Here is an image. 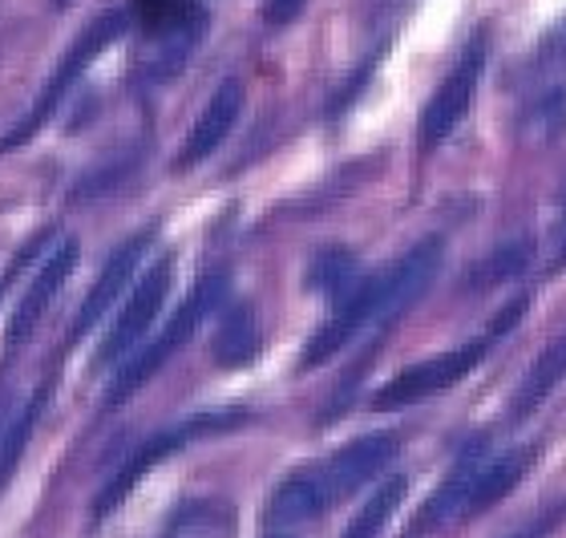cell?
<instances>
[{"label":"cell","mask_w":566,"mask_h":538,"mask_svg":"<svg viewBox=\"0 0 566 538\" xmlns=\"http://www.w3.org/2000/svg\"><path fill=\"white\" fill-rule=\"evenodd\" d=\"M401 442L397 433H365L348 442L344 449H336L332 457L316 462V466L300 469L292 478H283L275 486L272 503H268V523L275 527H292V523H312L319 518L328 506H336L340 498L356 494L365 482H373L380 469L397 457Z\"/></svg>","instance_id":"obj_1"},{"label":"cell","mask_w":566,"mask_h":538,"mask_svg":"<svg viewBox=\"0 0 566 538\" xmlns=\"http://www.w3.org/2000/svg\"><path fill=\"white\" fill-rule=\"evenodd\" d=\"M227 292V276L223 271H211V276H202L195 288H190V296L182 300V308H178L175 317H170V324H166V332L154 344H146L142 352H134L130 361L122 364V373L114 376V385H109V397H106V410H118V405H126V401L138 393V389H146V381H150L158 369H163L170 356H175L182 344H187L190 337H195V328L202 324V317L211 312L219 300H223Z\"/></svg>","instance_id":"obj_2"},{"label":"cell","mask_w":566,"mask_h":538,"mask_svg":"<svg viewBox=\"0 0 566 538\" xmlns=\"http://www.w3.org/2000/svg\"><path fill=\"white\" fill-rule=\"evenodd\" d=\"M122 33H126V12H102V17H94V21L85 24V33L73 41V49L61 58L57 73H53V77H49V85L41 90L36 106L29 110L21 122H17V130H12V134H4V138H0V154L17 151V146H24V142L33 138L36 130L53 117V110L61 106V97L70 94V85L85 73V65H90L97 53H106V49L114 45Z\"/></svg>","instance_id":"obj_3"},{"label":"cell","mask_w":566,"mask_h":538,"mask_svg":"<svg viewBox=\"0 0 566 538\" xmlns=\"http://www.w3.org/2000/svg\"><path fill=\"white\" fill-rule=\"evenodd\" d=\"M494 340L482 337V340H470V344H461L453 352H441V356H429L421 364H409L401 373L385 381V385L373 393V410L377 413H392V410H405V405H421V401L437 397V393H446L453 389L465 373H473L482 356L490 352Z\"/></svg>","instance_id":"obj_4"},{"label":"cell","mask_w":566,"mask_h":538,"mask_svg":"<svg viewBox=\"0 0 566 538\" xmlns=\"http://www.w3.org/2000/svg\"><path fill=\"white\" fill-rule=\"evenodd\" d=\"M482 70H485V41H473L461 61L449 70V77L437 85V94L429 97V106L421 110V151L429 154L433 146L458 130V122L465 117L470 110L473 94H478V82H482Z\"/></svg>","instance_id":"obj_5"},{"label":"cell","mask_w":566,"mask_h":538,"mask_svg":"<svg viewBox=\"0 0 566 538\" xmlns=\"http://www.w3.org/2000/svg\"><path fill=\"white\" fill-rule=\"evenodd\" d=\"M235 413H219V417H190L187 425H178V430H166L158 433V437H150V442L142 445V449H134V457L126 462V466L114 474V482H109L106 490L97 494V503H94V518H106L109 510H118L126 498H130V490L138 486L146 474H150L158 462H163L166 454H178L182 445L190 442V437H199V433H211V430H227V425H235L231 422Z\"/></svg>","instance_id":"obj_6"},{"label":"cell","mask_w":566,"mask_h":538,"mask_svg":"<svg viewBox=\"0 0 566 538\" xmlns=\"http://www.w3.org/2000/svg\"><path fill=\"white\" fill-rule=\"evenodd\" d=\"M170 276H175V263H170V259H158V263L142 276V283L134 288V296L126 300V308L118 312V320L109 324L106 340H102V349H97V364L122 361V356H126V352L146 337V328L154 324L166 292H170Z\"/></svg>","instance_id":"obj_7"},{"label":"cell","mask_w":566,"mask_h":538,"mask_svg":"<svg viewBox=\"0 0 566 538\" xmlns=\"http://www.w3.org/2000/svg\"><path fill=\"white\" fill-rule=\"evenodd\" d=\"M441 256H446V244H441L437 235H429V239H421L397 268L377 276V324L397 320L429 292V283H433L437 268H441Z\"/></svg>","instance_id":"obj_8"},{"label":"cell","mask_w":566,"mask_h":538,"mask_svg":"<svg viewBox=\"0 0 566 538\" xmlns=\"http://www.w3.org/2000/svg\"><path fill=\"white\" fill-rule=\"evenodd\" d=\"M77 268V239H65V244L53 251V256L41 263L36 280L29 283V292L21 296V304L9 320V337H4V352H17L24 340L33 337V328L41 324V317L49 312V304L57 300L61 283L70 280V271Z\"/></svg>","instance_id":"obj_9"},{"label":"cell","mask_w":566,"mask_h":538,"mask_svg":"<svg viewBox=\"0 0 566 538\" xmlns=\"http://www.w3.org/2000/svg\"><path fill=\"white\" fill-rule=\"evenodd\" d=\"M154 235H134V239H126V244L114 251V256L106 259V268H102V276L94 280V288L85 292L82 308H77V317H73V328H70V340L85 337L90 328L97 324V320L106 317V308L118 300L122 292H126V283H130L134 268H138V259L146 256V247H150Z\"/></svg>","instance_id":"obj_10"},{"label":"cell","mask_w":566,"mask_h":538,"mask_svg":"<svg viewBox=\"0 0 566 538\" xmlns=\"http://www.w3.org/2000/svg\"><path fill=\"white\" fill-rule=\"evenodd\" d=\"M239 110H243V85H239L235 77H227V82L211 94V102L202 106L199 122L190 126L187 146H182V154H178V170H190V166H199L202 158H211V154L223 146L227 134L235 130Z\"/></svg>","instance_id":"obj_11"},{"label":"cell","mask_w":566,"mask_h":538,"mask_svg":"<svg viewBox=\"0 0 566 538\" xmlns=\"http://www.w3.org/2000/svg\"><path fill=\"white\" fill-rule=\"evenodd\" d=\"M534 457H538L534 445H518V449H506V454H497L494 462H485V466L473 474L470 490H465V503H461L458 523H470V518L485 515L490 506L502 503V498H506V494L526 478V469L534 466Z\"/></svg>","instance_id":"obj_12"},{"label":"cell","mask_w":566,"mask_h":538,"mask_svg":"<svg viewBox=\"0 0 566 538\" xmlns=\"http://www.w3.org/2000/svg\"><path fill=\"white\" fill-rule=\"evenodd\" d=\"M485 466V454H478V449H470V454L461 457L458 466L449 469V478L437 486L429 498H424V506L413 515V523L405 527V538H421V535H433V530L449 527L453 518H461V503H465V490H470L473 474Z\"/></svg>","instance_id":"obj_13"},{"label":"cell","mask_w":566,"mask_h":538,"mask_svg":"<svg viewBox=\"0 0 566 538\" xmlns=\"http://www.w3.org/2000/svg\"><path fill=\"white\" fill-rule=\"evenodd\" d=\"M563 381H566V332L551 340V344L534 356L531 369H526L518 393H514V417H531Z\"/></svg>","instance_id":"obj_14"},{"label":"cell","mask_w":566,"mask_h":538,"mask_svg":"<svg viewBox=\"0 0 566 538\" xmlns=\"http://www.w3.org/2000/svg\"><path fill=\"white\" fill-rule=\"evenodd\" d=\"M260 349H263L260 320H255V312L248 304H235L211 340L214 361L223 364V369H243V364H251L260 356Z\"/></svg>","instance_id":"obj_15"},{"label":"cell","mask_w":566,"mask_h":538,"mask_svg":"<svg viewBox=\"0 0 566 538\" xmlns=\"http://www.w3.org/2000/svg\"><path fill=\"white\" fill-rule=\"evenodd\" d=\"M405 490H409V482H405L401 474H397V478H389V482H380L377 490H373V498L360 506V515L348 523L344 538H380V530L389 527V518L397 515V506H401Z\"/></svg>","instance_id":"obj_16"},{"label":"cell","mask_w":566,"mask_h":538,"mask_svg":"<svg viewBox=\"0 0 566 538\" xmlns=\"http://www.w3.org/2000/svg\"><path fill=\"white\" fill-rule=\"evenodd\" d=\"M41 405H45V393H33L29 405H24L21 413H12L9 422H4V430H0V490L9 486V478L17 474V466H21V454H24V445H29V437H33Z\"/></svg>","instance_id":"obj_17"},{"label":"cell","mask_w":566,"mask_h":538,"mask_svg":"<svg viewBox=\"0 0 566 538\" xmlns=\"http://www.w3.org/2000/svg\"><path fill=\"white\" fill-rule=\"evenodd\" d=\"M231 535V515L219 503H190L182 506L166 530V538H227Z\"/></svg>","instance_id":"obj_18"},{"label":"cell","mask_w":566,"mask_h":538,"mask_svg":"<svg viewBox=\"0 0 566 538\" xmlns=\"http://www.w3.org/2000/svg\"><path fill=\"white\" fill-rule=\"evenodd\" d=\"M307 283L316 288V292L332 296V300H344V296L356 292V263L348 251H324V256L312 263V271H307Z\"/></svg>","instance_id":"obj_19"},{"label":"cell","mask_w":566,"mask_h":538,"mask_svg":"<svg viewBox=\"0 0 566 538\" xmlns=\"http://www.w3.org/2000/svg\"><path fill=\"white\" fill-rule=\"evenodd\" d=\"M526 263H531V247H526V244H510V247H502V251H494V256L485 259L482 276H478V280H482V283L514 280L518 271H526Z\"/></svg>","instance_id":"obj_20"},{"label":"cell","mask_w":566,"mask_h":538,"mask_svg":"<svg viewBox=\"0 0 566 538\" xmlns=\"http://www.w3.org/2000/svg\"><path fill=\"white\" fill-rule=\"evenodd\" d=\"M522 312H526V296H518V300H510V304L494 317V324H490V332H485V337H490V340L506 337L510 328H514V324L522 320Z\"/></svg>","instance_id":"obj_21"},{"label":"cell","mask_w":566,"mask_h":538,"mask_svg":"<svg viewBox=\"0 0 566 538\" xmlns=\"http://www.w3.org/2000/svg\"><path fill=\"white\" fill-rule=\"evenodd\" d=\"M563 515H566V506H555V510H551V515L534 518L531 527H526V530H518V535H514V538H546V535H551V530L558 527V518H563Z\"/></svg>","instance_id":"obj_22"},{"label":"cell","mask_w":566,"mask_h":538,"mask_svg":"<svg viewBox=\"0 0 566 538\" xmlns=\"http://www.w3.org/2000/svg\"><path fill=\"white\" fill-rule=\"evenodd\" d=\"M300 9H304V0H275V4H268V21H275V24L292 21Z\"/></svg>","instance_id":"obj_23"},{"label":"cell","mask_w":566,"mask_h":538,"mask_svg":"<svg viewBox=\"0 0 566 538\" xmlns=\"http://www.w3.org/2000/svg\"><path fill=\"white\" fill-rule=\"evenodd\" d=\"M29 251H33V247H29ZM29 251H24V256L17 259V263H12V268H9V276H0V292H4V283H12V276H17V271H21L24 263H29Z\"/></svg>","instance_id":"obj_24"},{"label":"cell","mask_w":566,"mask_h":538,"mask_svg":"<svg viewBox=\"0 0 566 538\" xmlns=\"http://www.w3.org/2000/svg\"><path fill=\"white\" fill-rule=\"evenodd\" d=\"M558 268H566V223H563V239H558V247H555V271Z\"/></svg>","instance_id":"obj_25"},{"label":"cell","mask_w":566,"mask_h":538,"mask_svg":"<svg viewBox=\"0 0 566 538\" xmlns=\"http://www.w3.org/2000/svg\"><path fill=\"white\" fill-rule=\"evenodd\" d=\"M65 4H73V0H57V9H65Z\"/></svg>","instance_id":"obj_26"}]
</instances>
